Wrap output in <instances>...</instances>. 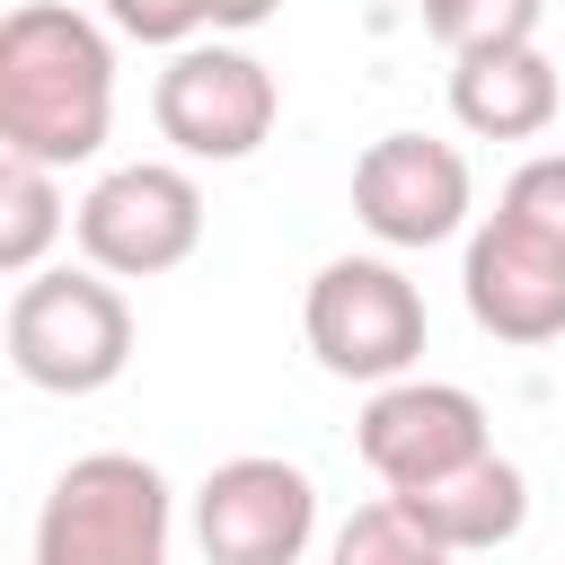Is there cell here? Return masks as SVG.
<instances>
[{
	"label": "cell",
	"instance_id": "2e32d148",
	"mask_svg": "<svg viewBox=\"0 0 565 565\" xmlns=\"http://www.w3.org/2000/svg\"><path fill=\"white\" fill-rule=\"evenodd\" d=\"M494 212H503V221H530V230H547V238H565V150L521 159Z\"/></svg>",
	"mask_w": 565,
	"mask_h": 565
},
{
	"label": "cell",
	"instance_id": "30bf717a",
	"mask_svg": "<svg viewBox=\"0 0 565 565\" xmlns=\"http://www.w3.org/2000/svg\"><path fill=\"white\" fill-rule=\"evenodd\" d=\"M459 291L494 344H556L565 335V238L486 212V230L468 238Z\"/></svg>",
	"mask_w": 565,
	"mask_h": 565
},
{
	"label": "cell",
	"instance_id": "8992f818",
	"mask_svg": "<svg viewBox=\"0 0 565 565\" xmlns=\"http://www.w3.org/2000/svg\"><path fill=\"white\" fill-rule=\"evenodd\" d=\"M159 132L185 150V159H247L265 150L282 97H274V71L238 44H185L168 71H159Z\"/></svg>",
	"mask_w": 565,
	"mask_h": 565
},
{
	"label": "cell",
	"instance_id": "3957f363",
	"mask_svg": "<svg viewBox=\"0 0 565 565\" xmlns=\"http://www.w3.org/2000/svg\"><path fill=\"white\" fill-rule=\"evenodd\" d=\"M168 556V477L132 450H88L53 477L35 521V565H159Z\"/></svg>",
	"mask_w": 565,
	"mask_h": 565
},
{
	"label": "cell",
	"instance_id": "ba28073f",
	"mask_svg": "<svg viewBox=\"0 0 565 565\" xmlns=\"http://www.w3.org/2000/svg\"><path fill=\"white\" fill-rule=\"evenodd\" d=\"M353 212L388 247H441L468 221V159L433 132H380L353 159Z\"/></svg>",
	"mask_w": 565,
	"mask_h": 565
},
{
	"label": "cell",
	"instance_id": "277c9868",
	"mask_svg": "<svg viewBox=\"0 0 565 565\" xmlns=\"http://www.w3.org/2000/svg\"><path fill=\"white\" fill-rule=\"evenodd\" d=\"M300 335H309L318 371L380 388V380H406L424 362V300L397 265L335 256V265H318V282L300 300Z\"/></svg>",
	"mask_w": 565,
	"mask_h": 565
},
{
	"label": "cell",
	"instance_id": "6da1fadb",
	"mask_svg": "<svg viewBox=\"0 0 565 565\" xmlns=\"http://www.w3.org/2000/svg\"><path fill=\"white\" fill-rule=\"evenodd\" d=\"M115 124V53L62 0H18L0 18V150L71 168Z\"/></svg>",
	"mask_w": 565,
	"mask_h": 565
},
{
	"label": "cell",
	"instance_id": "7c38bea8",
	"mask_svg": "<svg viewBox=\"0 0 565 565\" xmlns=\"http://www.w3.org/2000/svg\"><path fill=\"white\" fill-rule=\"evenodd\" d=\"M406 503H415V521H424L450 556L503 547V539L530 521V486H521V468H512V459H494V450L459 459V468H450V477H433V486H406Z\"/></svg>",
	"mask_w": 565,
	"mask_h": 565
},
{
	"label": "cell",
	"instance_id": "5b68a950",
	"mask_svg": "<svg viewBox=\"0 0 565 565\" xmlns=\"http://www.w3.org/2000/svg\"><path fill=\"white\" fill-rule=\"evenodd\" d=\"M71 230H79L88 265H106L124 282H150V274H168V265L194 256V238H203V185L185 168H168V159H132V168H115V177H97L79 194Z\"/></svg>",
	"mask_w": 565,
	"mask_h": 565
},
{
	"label": "cell",
	"instance_id": "e0dca14e",
	"mask_svg": "<svg viewBox=\"0 0 565 565\" xmlns=\"http://www.w3.org/2000/svg\"><path fill=\"white\" fill-rule=\"evenodd\" d=\"M106 18H115L132 44H185L194 26H212L203 0H106Z\"/></svg>",
	"mask_w": 565,
	"mask_h": 565
},
{
	"label": "cell",
	"instance_id": "5bb4252c",
	"mask_svg": "<svg viewBox=\"0 0 565 565\" xmlns=\"http://www.w3.org/2000/svg\"><path fill=\"white\" fill-rule=\"evenodd\" d=\"M450 547L415 521V503L406 494H380V503H362L344 530H335V565H441Z\"/></svg>",
	"mask_w": 565,
	"mask_h": 565
},
{
	"label": "cell",
	"instance_id": "52a82bcc",
	"mask_svg": "<svg viewBox=\"0 0 565 565\" xmlns=\"http://www.w3.org/2000/svg\"><path fill=\"white\" fill-rule=\"evenodd\" d=\"M318 530V486L291 459H221L194 494V539L212 565H291Z\"/></svg>",
	"mask_w": 565,
	"mask_h": 565
},
{
	"label": "cell",
	"instance_id": "9c48e42d",
	"mask_svg": "<svg viewBox=\"0 0 565 565\" xmlns=\"http://www.w3.org/2000/svg\"><path fill=\"white\" fill-rule=\"evenodd\" d=\"M362 468L388 486V494H406V486H433V477H450L459 459H477V450H494L486 441V406L468 397V388H450V380H380V397L362 406Z\"/></svg>",
	"mask_w": 565,
	"mask_h": 565
},
{
	"label": "cell",
	"instance_id": "8fae6325",
	"mask_svg": "<svg viewBox=\"0 0 565 565\" xmlns=\"http://www.w3.org/2000/svg\"><path fill=\"white\" fill-rule=\"evenodd\" d=\"M565 106V71L512 35V44H477V53H450V115L477 132V141H530L547 132Z\"/></svg>",
	"mask_w": 565,
	"mask_h": 565
},
{
	"label": "cell",
	"instance_id": "7a4b0ae2",
	"mask_svg": "<svg viewBox=\"0 0 565 565\" xmlns=\"http://www.w3.org/2000/svg\"><path fill=\"white\" fill-rule=\"evenodd\" d=\"M9 371L44 397H88L132 362V309L106 282V265H62V274H18L9 318H0Z\"/></svg>",
	"mask_w": 565,
	"mask_h": 565
},
{
	"label": "cell",
	"instance_id": "9a60e30c",
	"mask_svg": "<svg viewBox=\"0 0 565 565\" xmlns=\"http://www.w3.org/2000/svg\"><path fill=\"white\" fill-rule=\"evenodd\" d=\"M539 9H547V0H415L424 35H433L441 53H477V44L539 35Z\"/></svg>",
	"mask_w": 565,
	"mask_h": 565
},
{
	"label": "cell",
	"instance_id": "4fadbf2b",
	"mask_svg": "<svg viewBox=\"0 0 565 565\" xmlns=\"http://www.w3.org/2000/svg\"><path fill=\"white\" fill-rule=\"evenodd\" d=\"M53 230H62L53 168L26 159V150H0V274H35V256L53 247Z\"/></svg>",
	"mask_w": 565,
	"mask_h": 565
},
{
	"label": "cell",
	"instance_id": "ac0fdd59",
	"mask_svg": "<svg viewBox=\"0 0 565 565\" xmlns=\"http://www.w3.org/2000/svg\"><path fill=\"white\" fill-rule=\"evenodd\" d=\"M203 18H212V26H265L274 0H203Z\"/></svg>",
	"mask_w": 565,
	"mask_h": 565
}]
</instances>
